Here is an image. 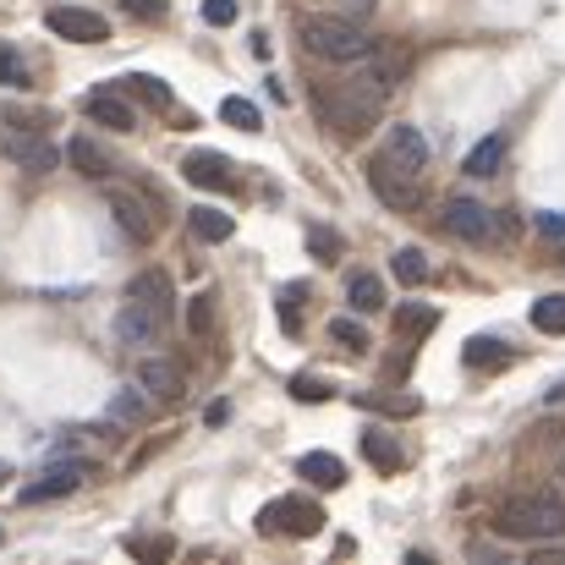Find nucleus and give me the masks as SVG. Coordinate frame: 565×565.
Returning <instances> with one entry per match:
<instances>
[{"label": "nucleus", "instance_id": "obj_1", "mask_svg": "<svg viewBox=\"0 0 565 565\" xmlns=\"http://www.w3.org/2000/svg\"><path fill=\"white\" fill-rule=\"evenodd\" d=\"M384 99H390V88L379 83L374 72H352V77H341V83H324L319 94H313V110H319V121L335 132V138H363V132H374L379 116H384Z\"/></svg>", "mask_w": 565, "mask_h": 565}, {"label": "nucleus", "instance_id": "obj_2", "mask_svg": "<svg viewBox=\"0 0 565 565\" xmlns=\"http://www.w3.org/2000/svg\"><path fill=\"white\" fill-rule=\"evenodd\" d=\"M494 533H500V539H522V544L561 539V533H565V500L555 494V489H527V494H511V500L494 511Z\"/></svg>", "mask_w": 565, "mask_h": 565}, {"label": "nucleus", "instance_id": "obj_3", "mask_svg": "<svg viewBox=\"0 0 565 565\" xmlns=\"http://www.w3.org/2000/svg\"><path fill=\"white\" fill-rule=\"evenodd\" d=\"M297 33H302L308 55H319V61H330V66H358V61H369V50H374V39H369L352 17H341V11L302 17Z\"/></svg>", "mask_w": 565, "mask_h": 565}, {"label": "nucleus", "instance_id": "obj_4", "mask_svg": "<svg viewBox=\"0 0 565 565\" xmlns=\"http://www.w3.org/2000/svg\"><path fill=\"white\" fill-rule=\"evenodd\" d=\"M0 149H6V160H17L33 177L55 171V143L39 116H0Z\"/></svg>", "mask_w": 565, "mask_h": 565}, {"label": "nucleus", "instance_id": "obj_5", "mask_svg": "<svg viewBox=\"0 0 565 565\" xmlns=\"http://www.w3.org/2000/svg\"><path fill=\"white\" fill-rule=\"evenodd\" d=\"M439 225H445V236H456L467 247L494 242V209H483L478 198H445L439 203Z\"/></svg>", "mask_w": 565, "mask_h": 565}, {"label": "nucleus", "instance_id": "obj_6", "mask_svg": "<svg viewBox=\"0 0 565 565\" xmlns=\"http://www.w3.org/2000/svg\"><path fill=\"white\" fill-rule=\"evenodd\" d=\"M258 527H264V533H286V539H313V533L324 527V511H319L313 500L286 494V500H269V505L258 511Z\"/></svg>", "mask_w": 565, "mask_h": 565}, {"label": "nucleus", "instance_id": "obj_7", "mask_svg": "<svg viewBox=\"0 0 565 565\" xmlns=\"http://www.w3.org/2000/svg\"><path fill=\"white\" fill-rule=\"evenodd\" d=\"M374 160H384L390 171H401V177H417V182H423V171H428V138H423L417 127L395 121V127L384 132V149H379Z\"/></svg>", "mask_w": 565, "mask_h": 565}, {"label": "nucleus", "instance_id": "obj_8", "mask_svg": "<svg viewBox=\"0 0 565 565\" xmlns=\"http://www.w3.org/2000/svg\"><path fill=\"white\" fill-rule=\"evenodd\" d=\"M50 33L55 39H72V44H105L110 39V22L99 11H83V6H50Z\"/></svg>", "mask_w": 565, "mask_h": 565}, {"label": "nucleus", "instance_id": "obj_9", "mask_svg": "<svg viewBox=\"0 0 565 565\" xmlns=\"http://www.w3.org/2000/svg\"><path fill=\"white\" fill-rule=\"evenodd\" d=\"M166 313H154V308H143V302H121V313H116V341L121 347H160L166 341Z\"/></svg>", "mask_w": 565, "mask_h": 565}, {"label": "nucleus", "instance_id": "obj_10", "mask_svg": "<svg viewBox=\"0 0 565 565\" xmlns=\"http://www.w3.org/2000/svg\"><path fill=\"white\" fill-rule=\"evenodd\" d=\"M83 478H88V461H50V467L39 472V483H28L17 500H22V505H44V500H61V494L83 489Z\"/></svg>", "mask_w": 565, "mask_h": 565}, {"label": "nucleus", "instance_id": "obj_11", "mask_svg": "<svg viewBox=\"0 0 565 565\" xmlns=\"http://www.w3.org/2000/svg\"><path fill=\"white\" fill-rule=\"evenodd\" d=\"M369 188H374V198L384 203V209H417L423 203V192H417V177H401V171H390L384 160H374L369 166Z\"/></svg>", "mask_w": 565, "mask_h": 565}, {"label": "nucleus", "instance_id": "obj_12", "mask_svg": "<svg viewBox=\"0 0 565 565\" xmlns=\"http://www.w3.org/2000/svg\"><path fill=\"white\" fill-rule=\"evenodd\" d=\"M182 177H188L192 188H209V192H231L236 188V166L225 160V154H209V149H198L182 160Z\"/></svg>", "mask_w": 565, "mask_h": 565}, {"label": "nucleus", "instance_id": "obj_13", "mask_svg": "<svg viewBox=\"0 0 565 565\" xmlns=\"http://www.w3.org/2000/svg\"><path fill=\"white\" fill-rule=\"evenodd\" d=\"M83 116H88L94 127H110V132H132V127H138L132 105H127L116 88H99V94H88V99H83Z\"/></svg>", "mask_w": 565, "mask_h": 565}, {"label": "nucleus", "instance_id": "obj_14", "mask_svg": "<svg viewBox=\"0 0 565 565\" xmlns=\"http://www.w3.org/2000/svg\"><path fill=\"white\" fill-rule=\"evenodd\" d=\"M127 297L143 302V308H154V313H166V319H177V286H171L166 269H143V275H132Z\"/></svg>", "mask_w": 565, "mask_h": 565}, {"label": "nucleus", "instance_id": "obj_15", "mask_svg": "<svg viewBox=\"0 0 565 565\" xmlns=\"http://www.w3.org/2000/svg\"><path fill=\"white\" fill-rule=\"evenodd\" d=\"M138 390H149L154 401H182L188 379H182V369L171 358H143L138 363Z\"/></svg>", "mask_w": 565, "mask_h": 565}, {"label": "nucleus", "instance_id": "obj_16", "mask_svg": "<svg viewBox=\"0 0 565 565\" xmlns=\"http://www.w3.org/2000/svg\"><path fill=\"white\" fill-rule=\"evenodd\" d=\"M516 358H522V352H516V347H505V341H494V335H472V341H467V352H461V363H467L472 374H505Z\"/></svg>", "mask_w": 565, "mask_h": 565}, {"label": "nucleus", "instance_id": "obj_17", "mask_svg": "<svg viewBox=\"0 0 565 565\" xmlns=\"http://www.w3.org/2000/svg\"><path fill=\"white\" fill-rule=\"evenodd\" d=\"M369 72H374L379 83L395 94V88H401V77L412 72V50H406V44H395V39H384V44L369 50Z\"/></svg>", "mask_w": 565, "mask_h": 565}, {"label": "nucleus", "instance_id": "obj_18", "mask_svg": "<svg viewBox=\"0 0 565 565\" xmlns=\"http://www.w3.org/2000/svg\"><path fill=\"white\" fill-rule=\"evenodd\" d=\"M110 214H116V225H121L132 242H154V214H149L132 192H110Z\"/></svg>", "mask_w": 565, "mask_h": 565}, {"label": "nucleus", "instance_id": "obj_19", "mask_svg": "<svg viewBox=\"0 0 565 565\" xmlns=\"http://www.w3.org/2000/svg\"><path fill=\"white\" fill-rule=\"evenodd\" d=\"M297 478H308L313 489H341V483H347V461L330 456V450H308V456L297 461Z\"/></svg>", "mask_w": 565, "mask_h": 565}, {"label": "nucleus", "instance_id": "obj_20", "mask_svg": "<svg viewBox=\"0 0 565 565\" xmlns=\"http://www.w3.org/2000/svg\"><path fill=\"white\" fill-rule=\"evenodd\" d=\"M434 324H439V308H428V302H401L395 308V335L401 341H423V335H434Z\"/></svg>", "mask_w": 565, "mask_h": 565}, {"label": "nucleus", "instance_id": "obj_21", "mask_svg": "<svg viewBox=\"0 0 565 565\" xmlns=\"http://www.w3.org/2000/svg\"><path fill=\"white\" fill-rule=\"evenodd\" d=\"M116 88H121V94H132V99H143L149 110H171V105H177V94H171L160 77H149V72H132V77H121Z\"/></svg>", "mask_w": 565, "mask_h": 565}, {"label": "nucleus", "instance_id": "obj_22", "mask_svg": "<svg viewBox=\"0 0 565 565\" xmlns=\"http://www.w3.org/2000/svg\"><path fill=\"white\" fill-rule=\"evenodd\" d=\"M66 160H72L88 182H105V177H110V154H105L94 138H72V143H66Z\"/></svg>", "mask_w": 565, "mask_h": 565}, {"label": "nucleus", "instance_id": "obj_23", "mask_svg": "<svg viewBox=\"0 0 565 565\" xmlns=\"http://www.w3.org/2000/svg\"><path fill=\"white\" fill-rule=\"evenodd\" d=\"M188 225L198 242H225L231 231H236V220L231 214H220V209H209V203H198V209H188Z\"/></svg>", "mask_w": 565, "mask_h": 565}, {"label": "nucleus", "instance_id": "obj_24", "mask_svg": "<svg viewBox=\"0 0 565 565\" xmlns=\"http://www.w3.org/2000/svg\"><path fill=\"white\" fill-rule=\"evenodd\" d=\"M500 166H505V138H500V132H489L483 143H472L467 177H500Z\"/></svg>", "mask_w": 565, "mask_h": 565}, {"label": "nucleus", "instance_id": "obj_25", "mask_svg": "<svg viewBox=\"0 0 565 565\" xmlns=\"http://www.w3.org/2000/svg\"><path fill=\"white\" fill-rule=\"evenodd\" d=\"M347 302H352L358 313H379V308H384V286H379V275L358 269V275L347 280Z\"/></svg>", "mask_w": 565, "mask_h": 565}, {"label": "nucleus", "instance_id": "obj_26", "mask_svg": "<svg viewBox=\"0 0 565 565\" xmlns=\"http://www.w3.org/2000/svg\"><path fill=\"white\" fill-rule=\"evenodd\" d=\"M363 456L374 461L379 472H401V461H406V456H401V445H395L384 428H369V434H363Z\"/></svg>", "mask_w": 565, "mask_h": 565}, {"label": "nucleus", "instance_id": "obj_27", "mask_svg": "<svg viewBox=\"0 0 565 565\" xmlns=\"http://www.w3.org/2000/svg\"><path fill=\"white\" fill-rule=\"evenodd\" d=\"M358 401H363L369 412H384V417H417V412H423L417 395H390V390H363Z\"/></svg>", "mask_w": 565, "mask_h": 565}, {"label": "nucleus", "instance_id": "obj_28", "mask_svg": "<svg viewBox=\"0 0 565 565\" xmlns=\"http://www.w3.org/2000/svg\"><path fill=\"white\" fill-rule=\"evenodd\" d=\"M220 121H225V127H236V132H258V127H264L258 105H253V99H242V94L220 99Z\"/></svg>", "mask_w": 565, "mask_h": 565}, {"label": "nucleus", "instance_id": "obj_29", "mask_svg": "<svg viewBox=\"0 0 565 565\" xmlns=\"http://www.w3.org/2000/svg\"><path fill=\"white\" fill-rule=\"evenodd\" d=\"M110 423H121V428L149 423V401H143L138 390H116V395H110Z\"/></svg>", "mask_w": 565, "mask_h": 565}, {"label": "nucleus", "instance_id": "obj_30", "mask_svg": "<svg viewBox=\"0 0 565 565\" xmlns=\"http://www.w3.org/2000/svg\"><path fill=\"white\" fill-rule=\"evenodd\" d=\"M390 269H395L401 286H423V280H428V253H423V247H401V253L390 258Z\"/></svg>", "mask_w": 565, "mask_h": 565}, {"label": "nucleus", "instance_id": "obj_31", "mask_svg": "<svg viewBox=\"0 0 565 565\" xmlns=\"http://www.w3.org/2000/svg\"><path fill=\"white\" fill-rule=\"evenodd\" d=\"M533 324H539L544 335H565V291H555V297H539V302H533Z\"/></svg>", "mask_w": 565, "mask_h": 565}, {"label": "nucleus", "instance_id": "obj_32", "mask_svg": "<svg viewBox=\"0 0 565 565\" xmlns=\"http://www.w3.org/2000/svg\"><path fill=\"white\" fill-rule=\"evenodd\" d=\"M0 83L6 88H33V72H28V61L11 44H0Z\"/></svg>", "mask_w": 565, "mask_h": 565}, {"label": "nucleus", "instance_id": "obj_33", "mask_svg": "<svg viewBox=\"0 0 565 565\" xmlns=\"http://www.w3.org/2000/svg\"><path fill=\"white\" fill-rule=\"evenodd\" d=\"M330 341H335V347H347V352H369V347H374V341H369V330H363L358 319H335V324H330Z\"/></svg>", "mask_w": 565, "mask_h": 565}, {"label": "nucleus", "instance_id": "obj_34", "mask_svg": "<svg viewBox=\"0 0 565 565\" xmlns=\"http://www.w3.org/2000/svg\"><path fill=\"white\" fill-rule=\"evenodd\" d=\"M308 253H313L319 264H335V258H341V236L324 231V225H313V231H308Z\"/></svg>", "mask_w": 565, "mask_h": 565}, {"label": "nucleus", "instance_id": "obj_35", "mask_svg": "<svg viewBox=\"0 0 565 565\" xmlns=\"http://www.w3.org/2000/svg\"><path fill=\"white\" fill-rule=\"evenodd\" d=\"M302 297H308L302 286H286V291H280V324H286V335L302 330Z\"/></svg>", "mask_w": 565, "mask_h": 565}, {"label": "nucleus", "instance_id": "obj_36", "mask_svg": "<svg viewBox=\"0 0 565 565\" xmlns=\"http://www.w3.org/2000/svg\"><path fill=\"white\" fill-rule=\"evenodd\" d=\"M209 324H214V297H209V291H198V297L188 302V330L203 341V335H209Z\"/></svg>", "mask_w": 565, "mask_h": 565}, {"label": "nucleus", "instance_id": "obj_37", "mask_svg": "<svg viewBox=\"0 0 565 565\" xmlns=\"http://www.w3.org/2000/svg\"><path fill=\"white\" fill-rule=\"evenodd\" d=\"M291 395H297V401H330V384L313 374H297L291 379Z\"/></svg>", "mask_w": 565, "mask_h": 565}, {"label": "nucleus", "instance_id": "obj_38", "mask_svg": "<svg viewBox=\"0 0 565 565\" xmlns=\"http://www.w3.org/2000/svg\"><path fill=\"white\" fill-rule=\"evenodd\" d=\"M203 22L209 28H231L236 22V0H203Z\"/></svg>", "mask_w": 565, "mask_h": 565}, {"label": "nucleus", "instance_id": "obj_39", "mask_svg": "<svg viewBox=\"0 0 565 565\" xmlns=\"http://www.w3.org/2000/svg\"><path fill=\"white\" fill-rule=\"evenodd\" d=\"M127 550L143 561H171V539H127Z\"/></svg>", "mask_w": 565, "mask_h": 565}, {"label": "nucleus", "instance_id": "obj_40", "mask_svg": "<svg viewBox=\"0 0 565 565\" xmlns=\"http://www.w3.org/2000/svg\"><path fill=\"white\" fill-rule=\"evenodd\" d=\"M127 17H143V22H160L166 17V0H121Z\"/></svg>", "mask_w": 565, "mask_h": 565}, {"label": "nucleus", "instance_id": "obj_41", "mask_svg": "<svg viewBox=\"0 0 565 565\" xmlns=\"http://www.w3.org/2000/svg\"><path fill=\"white\" fill-rule=\"evenodd\" d=\"M539 231H544L550 242H565V214L561 209H539Z\"/></svg>", "mask_w": 565, "mask_h": 565}, {"label": "nucleus", "instance_id": "obj_42", "mask_svg": "<svg viewBox=\"0 0 565 565\" xmlns=\"http://www.w3.org/2000/svg\"><path fill=\"white\" fill-rule=\"evenodd\" d=\"M374 6H379V0H335V11H341V17H352V22L374 17Z\"/></svg>", "mask_w": 565, "mask_h": 565}, {"label": "nucleus", "instance_id": "obj_43", "mask_svg": "<svg viewBox=\"0 0 565 565\" xmlns=\"http://www.w3.org/2000/svg\"><path fill=\"white\" fill-rule=\"evenodd\" d=\"M533 565H565V550H533Z\"/></svg>", "mask_w": 565, "mask_h": 565}, {"label": "nucleus", "instance_id": "obj_44", "mask_svg": "<svg viewBox=\"0 0 565 565\" xmlns=\"http://www.w3.org/2000/svg\"><path fill=\"white\" fill-rule=\"evenodd\" d=\"M6 478H11V467H6V461H0V483H6Z\"/></svg>", "mask_w": 565, "mask_h": 565}, {"label": "nucleus", "instance_id": "obj_45", "mask_svg": "<svg viewBox=\"0 0 565 565\" xmlns=\"http://www.w3.org/2000/svg\"><path fill=\"white\" fill-rule=\"evenodd\" d=\"M0 539H6V533H0Z\"/></svg>", "mask_w": 565, "mask_h": 565}]
</instances>
